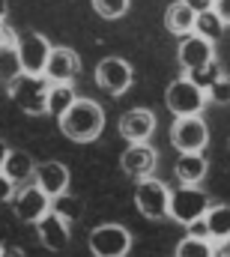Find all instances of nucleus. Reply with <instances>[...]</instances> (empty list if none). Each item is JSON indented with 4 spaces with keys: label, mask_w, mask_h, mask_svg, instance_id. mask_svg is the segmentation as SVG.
<instances>
[{
    "label": "nucleus",
    "mask_w": 230,
    "mask_h": 257,
    "mask_svg": "<svg viewBox=\"0 0 230 257\" xmlns=\"http://www.w3.org/2000/svg\"><path fill=\"white\" fill-rule=\"evenodd\" d=\"M173 171H176L179 186H200V180H203L206 171H209V162H206L203 153H179Z\"/></svg>",
    "instance_id": "17"
},
{
    "label": "nucleus",
    "mask_w": 230,
    "mask_h": 257,
    "mask_svg": "<svg viewBox=\"0 0 230 257\" xmlns=\"http://www.w3.org/2000/svg\"><path fill=\"white\" fill-rule=\"evenodd\" d=\"M36 171V162L30 153H18V150H9L6 156V165H3V177L15 186V183H27Z\"/></svg>",
    "instance_id": "19"
},
{
    "label": "nucleus",
    "mask_w": 230,
    "mask_h": 257,
    "mask_svg": "<svg viewBox=\"0 0 230 257\" xmlns=\"http://www.w3.org/2000/svg\"><path fill=\"white\" fill-rule=\"evenodd\" d=\"M0 257H27V254L18 245H6V248H0Z\"/></svg>",
    "instance_id": "32"
},
{
    "label": "nucleus",
    "mask_w": 230,
    "mask_h": 257,
    "mask_svg": "<svg viewBox=\"0 0 230 257\" xmlns=\"http://www.w3.org/2000/svg\"><path fill=\"white\" fill-rule=\"evenodd\" d=\"M191 33L200 36V39H206V42H215V39L224 33V24H221V18L209 9V12L194 15V30H191Z\"/></svg>",
    "instance_id": "22"
},
{
    "label": "nucleus",
    "mask_w": 230,
    "mask_h": 257,
    "mask_svg": "<svg viewBox=\"0 0 230 257\" xmlns=\"http://www.w3.org/2000/svg\"><path fill=\"white\" fill-rule=\"evenodd\" d=\"M185 230H188L185 236H194V239H209V230H206V224H203V218H200V221H194V224H188ZM209 242H212V239H209Z\"/></svg>",
    "instance_id": "29"
},
{
    "label": "nucleus",
    "mask_w": 230,
    "mask_h": 257,
    "mask_svg": "<svg viewBox=\"0 0 230 257\" xmlns=\"http://www.w3.org/2000/svg\"><path fill=\"white\" fill-rule=\"evenodd\" d=\"M168 203H171V189L156 180V177H147L135 186V206L144 218L150 221H165L168 218Z\"/></svg>",
    "instance_id": "5"
},
{
    "label": "nucleus",
    "mask_w": 230,
    "mask_h": 257,
    "mask_svg": "<svg viewBox=\"0 0 230 257\" xmlns=\"http://www.w3.org/2000/svg\"><path fill=\"white\" fill-rule=\"evenodd\" d=\"M48 87L51 84L45 81V75H24V72H18V75L9 78L6 93L24 114L42 117V114H48Z\"/></svg>",
    "instance_id": "2"
},
{
    "label": "nucleus",
    "mask_w": 230,
    "mask_h": 257,
    "mask_svg": "<svg viewBox=\"0 0 230 257\" xmlns=\"http://www.w3.org/2000/svg\"><path fill=\"white\" fill-rule=\"evenodd\" d=\"M12 197H15V186H12V183L3 177V171H0V203H9Z\"/></svg>",
    "instance_id": "30"
},
{
    "label": "nucleus",
    "mask_w": 230,
    "mask_h": 257,
    "mask_svg": "<svg viewBox=\"0 0 230 257\" xmlns=\"http://www.w3.org/2000/svg\"><path fill=\"white\" fill-rule=\"evenodd\" d=\"M75 90H72V84H51L48 87V114L51 117H63L72 105H75Z\"/></svg>",
    "instance_id": "21"
},
{
    "label": "nucleus",
    "mask_w": 230,
    "mask_h": 257,
    "mask_svg": "<svg viewBox=\"0 0 230 257\" xmlns=\"http://www.w3.org/2000/svg\"><path fill=\"white\" fill-rule=\"evenodd\" d=\"M171 144L179 153H203L209 144V126L203 117H179L171 126Z\"/></svg>",
    "instance_id": "8"
},
{
    "label": "nucleus",
    "mask_w": 230,
    "mask_h": 257,
    "mask_svg": "<svg viewBox=\"0 0 230 257\" xmlns=\"http://www.w3.org/2000/svg\"><path fill=\"white\" fill-rule=\"evenodd\" d=\"M209 194L200 186H179L176 192H171V203H168V218H173L176 224L188 227L194 221H200L209 209Z\"/></svg>",
    "instance_id": "3"
},
{
    "label": "nucleus",
    "mask_w": 230,
    "mask_h": 257,
    "mask_svg": "<svg viewBox=\"0 0 230 257\" xmlns=\"http://www.w3.org/2000/svg\"><path fill=\"white\" fill-rule=\"evenodd\" d=\"M212 12L221 18V24H230V0H212Z\"/></svg>",
    "instance_id": "28"
},
{
    "label": "nucleus",
    "mask_w": 230,
    "mask_h": 257,
    "mask_svg": "<svg viewBox=\"0 0 230 257\" xmlns=\"http://www.w3.org/2000/svg\"><path fill=\"white\" fill-rule=\"evenodd\" d=\"M156 165H159V153H156V147H150V144H129L126 153L120 156V171H123L126 177L138 180V183L147 180V177H153Z\"/></svg>",
    "instance_id": "11"
},
{
    "label": "nucleus",
    "mask_w": 230,
    "mask_h": 257,
    "mask_svg": "<svg viewBox=\"0 0 230 257\" xmlns=\"http://www.w3.org/2000/svg\"><path fill=\"white\" fill-rule=\"evenodd\" d=\"M33 180H36V189L51 203L66 197V192H69V168L63 162H39L33 171Z\"/></svg>",
    "instance_id": "12"
},
{
    "label": "nucleus",
    "mask_w": 230,
    "mask_h": 257,
    "mask_svg": "<svg viewBox=\"0 0 230 257\" xmlns=\"http://www.w3.org/2000/svg\"><path fill=\"white\" fill-rule=\"evenodd\" d=\"M90 3H93L96 15L114 21V18H123V15L129 12V3H132V0H90Z\"/></svg>",
    "instance_id": "25"
},
{
    "label": "nucleus",
    "mask_w": 230,
    "mask_h": 257,
    "mask_svg": "<svg viewBox=\"0 0 230 257\" xmlns=\"http://www.w3.org/2000/svg\"><path fill=\"white\" fill-rule=\"evenodd\" d=\"M215 251H218V257H230V236L221 242V248H215Z\"/></svg>",
    "instance_id": "34"
},
{
    "label": "nucleus",
    "mask_w": 230,
    "mask_h": 257,
    "mask_svg": "<svg viewBox=\"0 0 230 257\" xmlns=\"http://www.w3.org/2000/svg\"><path fill=\"white\" fill-rule=\"evenodd\" d=\"M203 96H206V102H212V105H230V78L221 75L218 81H212V84L203 90Z\"/></svg>",
    "instance_id": "26"
},
{
    "label": "nucleus",
    "mask_w": 230,
    "mask_h": 257,
    "mask_svg": "<svg viewBox=\"0 0 230 257\" xmlns=\"http://www.w3.org/2000/svg\"><path fill=\"white\" fill-rule=\"evenodd\" d=\"M132 78H135V69L123 57H105L96 66V84L111 96H123L132 87Z\"/></svg>",
    "instance_id": "10"
},
{
    "label": "nucleus",
    "mask_w": 230,
    "mask_h": 257,
    "mask_svg": "<svg viewBox=\"0 0 230 257\" xmlns=\"http://www.w3.org/2000/svg\"><path fill=\"white\" fill-rule=\"evenodd\" d=\"M182 78H185V81H191L197 90H206L212 81H218V78H221V66H218V60H209L206 66H197V69L185 72Z\"/></svg>",
    "instance_id": "23"
},
{
    "label": "nucleus",
    "mask_w": 230,
    "mask_h": 257,
    "mask_svg": "<svg viewBox=\"0 0 230 257\" xmlns=\"http://www.w3.org/2000/svg\"><path fill=\"white\" fill-rule=\"evenodd\" d=\"M87 245H90L93 257H126L132 251V233L117 221L96 224L87 236Z\"/></svg>",
    "instance_id": "4"
},
{
    "label": "nucleus",
    "mask_w": 230,
    "mask_h": 257,
    "mask_svg": "<svg viewBox=\"0 0 230 257\" xmlns=\"http://www.w3.org/2000/svg\"><path fill=\"white\" fill-rule=\"evenodd\" d=\"M60 128L75 144H90L105 128V111L93 99H75V105L60 117Z\"/></svg>",
    "instance_id": "1"
},
{
    "label": "nucleus",
    "mask_w": 230,
    "mask_h": 257,
    "mask_svg": "<svg viewBox=\"0 0 230 257\" xmlns=\"http://www.w3.org/2000/svg\"><path fill=\"white\" fill-rule=\"evenodd\" d=\"M165 105H168V111H171L176 120L179 117H200V111L206 105V96L191 81L176 78V81L168 84V90H165Z\"/></svg>",
    "instance_id": "7"
},
{
    "label": "nucleus",
    "mask_w": 230,
    "mask_h": 257,
    "mask_svg": "<svg viewBox=\"0 0 230 257\" xmlns=\"http://www.w3.org/2000/svg\"><path fill=\"white\" fill-rule=\"evenodd\" d=\"M176 57H179V63H182L185 72H191V69H197V66H206L209 60H215V48H212V42H206V39L188 33V36L179 39Z\"/></svg>",
    "instance_id": "16"
},
{
    "label": "nucleus",
    "mask_w": 230,
    "mask_h": 257,
    "mask_svg": "<svg viewBox=\"0 0 230 257\" xmlns=\"http://www.w3.org/2000/svg\"><path fill=\"white\" fill-rule=\"evenodd\" d=\"M203 224H206V230H209V239L224 242L230 236V203H215V206H209L206 215H203Z\"/></svg>",
    "instance_id": "20"
},
{
    "label": "nucleus",
    "mask_w": 230,
    "mask_h": 257,
    "mask_svg": "<svg viewBox=\"0 0 230 257\" xmlns=\"http://www.w3.org/2000/svg\"><path fill=\"white\" fill-rule=\"evenodd\" d=\"M18 48V33L12 24L0 21V51H15Z\"/></svg>",
    "instance_id": "27"
},
{
    "label": "nucleus",
    "mask_w": 230,
    "mask_h": 257,
    "mask_svg": "<svg viewBox=\"0 0 230 257\" xmlns=\"http://www.w3.org/2000/svg\"><path fill=\"white\" fill-rule=\"evenodd\" d=\"M36 233H39V242H42L48 251H63V248L69 245V239H72L69 215L51 203V209L36 221Z\"/></svg>",
    "instance_id": "9"
},
{
    "label": "nucleus",
    "mask_w": 230,
    "mask_h": 257,
    "mask_svg": "<svg viewBox=\"0 0 230 257\" xmlns=\"http://www.w3.org/2000/svg\"><path fill=\"white\" fill-rule=\"evenodd\" d=\"M6 12H9V0H0V21H6Z\"/></svg>",
    "instance_id": "35"
},
{
    "label": "nucleus",
    "mask_w": 230,
    "mask_h": 257,
    "mask_svg": "<svg viewBox=\"0 0 230 257\" xmlns=\"http://www.w3.org/2000/svg\"><path fill=\"white\" fill-rule=\"evenodd\" d=\"M182 3H185L194 15H200V12H209V9H212V0H182Z\"/></svg>",
    "instance_id": "31"
},
{
    "label": "nucleus",
    "mask_w": 230,
    "mask_h": 257,
    "mask_svg": "<svg viewBox=\"0 0 230 257\" xmlns=\"http://www.w3.org/2000/svg\"><path fill=\"white\" fill-rule=\"evenodd\" d=\"M78 72H81V57L72 48H66V45L51 48V57L45 63L48 84H72V78H78Z\"/></svg>",
    "instance_id": "14"
},
{
    "label": "nucleus",
    "mask_w": 230,
    "mask_h": 257,
    "mask_svg": "<svg viewBox=\"0 0 230 257\" xmlns=\"http://www.w3.org/2000/svg\"><path fill=\"white\" fill-rule=\"evenodd\" d=\"M165 27H168V33L173 36H188L191 30H194V12L182 3V0H173L171 6L165 9Z\"/></svg>",
    "instance_id": "18"
},
{
    "label": "nucleus",
    "mask_w": 230,
    "mask_h": 257,
    "mask_svg": "<svg viewBox=\"0 0 230 257\" xmlns=\"http://www.w3.org/2000/svg\"><path fill=\"white\" fill-rule=\"evenodd\" d=\"M9 203H12L15 218H18V221H24V224H36V221L51 209V200L36 189V183H30V186L18 189L15 197H12Z\"/></svg>",
    "instance_id": "13"
},
{
    "label": "nucleus",
    "mask_w": 230,
    "mask_h": 257,
    "mask_svg": "<svg viewBox=\"0 0 230 257\" xmlns=\"http://www.w3.org/2000/svg\"><path fill=\"white\" fill-rule=\"evenodd\" d=\"M176 257H215V245L209 239H194V236H182L176 245Z\"/></svg>",
    "instance_id": "24"
},
{
    "label": "nucleus",
    "mask_w": 230,
    "mask_h": 257,
    "mask_svg": "<svg viewBox=\"0 0 230 257\" xmlns=\"http://www.w3.org/2000/svg\"><path fill=\"white\" fill-rule=\"evenodd\" d=\"M117 128L129 144H147L150 135L156 132V114L147 111V108H132V111H126L120 117Z\"/></svg>",
    "instance_id": "15"
},
{
    "label": "nucleus",
    "mask_w": 230,
    "mask_h": 257,
    "mask_svg": "<svg viewBox=\"0 0 230 257\" xmlns=\"http://www.w3.org/2000/svg\"><path fill=\"white\" fill-rule=\"evenodd\" d=\"M6 156H9V147H6V141L0 138V171H3V165H6Z\"/></svg>",
    "instance_id": "33"
},
{
    "label": "nucleus",
    "mask_w": 230,
    "mask_h": 257,
    "mask_svg": "<svg viewBox=\"0 0 230 257\" xmlns=\"http://www.w3.org/2000/svg\"><path fill=\"white\" fill-rule=\"evenodd\" d=\"M15 57H18V72H24V75H45V63L51 57V42L42 33H36V30L18 33Z\"/></svg>",
    "instance_id": "6"
}]
</instances>
